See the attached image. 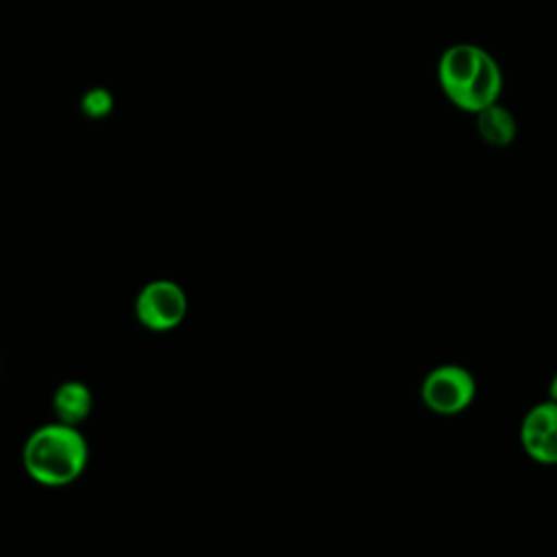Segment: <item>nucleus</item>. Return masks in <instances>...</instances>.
Listing matches in <instances>:
<instances>
[{
	"label": "nucleus",
	"mask_w": 557,
	"mask_h": 557,
	"mask_svg": "<svg viewBox=\"0 0 557 557\" xmlns=\"http://www.w3.org/2000/svg\"><path fill=\"white\" fill-rule=\"evenodd\" d=\"M437 83L446 100L463 111L479 113L500 102L505 76L490 50L479 44L459 41L448 46L437 59Z\"/></svg>",
	"instance_id": "f257e3e1"
},
{
	"label": "nucleus",
	"mask_w": 557,
	"mask_h": 557,
	"mask_svg": "<svg viewBox=\"0 0 557 557\" xmlns=\"http://www.w3.org/2000/svg\"><path fill=\"white\" fill-rule=\"evenodd\" d=\"M89 461V446L78 426L59 420L39 424L22 444L24 472L44 487L78 481Z\"/></svg>",
	"instance_id": "f03ea898"
},
{
	"label": "nucleus",
	"mask_w": 557,
	"mask_h": 557,
	"mask_svg": "<svg viewBox=\"0 0 557 557\" xmlns=\"http://www.w3.org/2000/svg\"><path fill=\"white\" fill-rule=\"evenodd\" d=\"M418 394L426 411L442 418H455L474 405L479 383L470 368L446 361L433 366L422 376Z\"/></svg>",
	"instance_id": "7ed1b4c3"
},
{
	"label": "nucleus",
	"mask_w": 557,
	"mask_h": 557,
	"mask_svg": "<svg viewBox=\"0 0 557 557\" xmlns=\"http://www.w3.org/2000/svg\"><path fill=\"white\" fill-rule=\"evenodd\" d=\"M135 318L152 333H168L187 318L189 300L185 289L172 278H152L135 296Z\"/></svg>",
	"instance_id": "20e7f679"
},
{
	"label": "nucleus",
	"mask_w": 557,
	"mask_h": 557,
	"mask_svg": "<svg viewBox=\"0 0 557 557\" xmlns=\"http://www.w3.org/2000/svg\"><path fill=\"white\" fill-rule=\"evenodd\" d=\"M522 453L537 466H557V403L550 398L533 403L518 426Z\"/></svg>",
	"instance_id": "39448f33"
},
{
	"label": "nucleus",
	"mask_w": 557,
	"mask_h": 557,
	"mask_svg": "<svg viewBox=\"0 0 557 557\" xmlns=\"http://www.w3.org/2000/svg\"><path fill=\"white\" fill-rule=\"evenodd\" d=\"M54 420L72 426H81L94 409V394L87 383L70 379L57 385L50 398Z\"/></svg>",
	"instance_id": "423d86ee"
},
{
	"label": "nucleus",
	"mask_w": 557,
	"mask_h": 557,
	"mask_svg": "<svg viewBox=\"0 0 557 557\" xmlns=\"http://www.w3.org/2000/svg\"><path fill=\"white\" fill-rule=\"evenodd\" d=\"M474 117H476V133L483 139V144L492 148H507L513 144L518 135V122L503 102H494L485 107L483 111L474 113Z\"/></svg>",
	"instance_id": "0eeeda50"
},
{
	"label": "nucleus",
	"mask_w": 557,
	"mask_h": 557,
	"mask_svg": "<svg viewBox=\"0 0 557 557\" xmlns=\"http://www.w3.org/2000/svg\"><path fill=\"white\" fill-rule=\"evenodd\" d=\"M81 111L89 120H102L113 111V96L104 87H91L81 98Z\"/></svg>",
	"instance_id": "6e6552de"
},
{
	"label": "nucleus",
	"mask_w": 557,
	"mask_h": 557,
	"mask_svg": "<svg viewBox=\"0 0 557 557\" xmlns=\"http://www.w3.org/2000/svg\"><path fill=\"white\" fill-rule=\"evenodd\" d=\"M546 398L555 400L557 403V370L550 374L548 379V385H546Z\"/></svg>",
	"instance_id": "1a4fd4ad"
}]
</instances>
